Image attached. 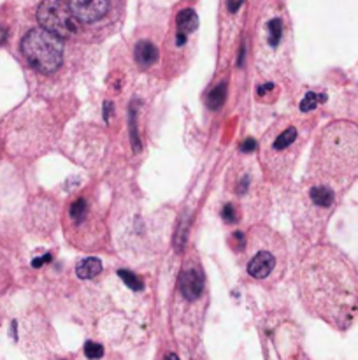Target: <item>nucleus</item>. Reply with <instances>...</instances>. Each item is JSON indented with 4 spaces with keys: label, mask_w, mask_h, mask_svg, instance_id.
Returning <instances> with one entry per match:
<instances>
[{
    "label": "nucleus",
    "mask_w": 358,
    "mask_h": 360,
    "mask_svg": "<svg viewBox=\"0 0 358 360\" xmlns=\"http://www.w3.org/2000/svg\"><path fill=\"white\" fill-rule=\"evenodd\" d=\"M244 0H227V6H228V11L230 13H235V11H239V7L243 6Z\"/></svg>",
    "instance_id": "5701e85b"
},
{
    "label": "nucleus",
    "mask_w": 358,
    "mask_h": 360,
    "mask_svg": "<svg viewBox=\"0 0 358 360\" xmlns=\"http://www.w3.org/2000/svg\"><path fill=\"white\" fill-rule=\"evenodd\" d=\"M25 60L41 74H53L63 62V42L44 28H32L21 40Z\"/></svg>",
    "instance_id": "7ed1b4c3"
},
{
    "label": "nucleus",
    "mask_w": 358,
    "mask_h": 360,
    "mask_svg": "<svg viewBox=\"0 0 358 360\" xmlns=\"http://www.w3.org/2000/svg\"><path fill=\"white\" fill-rule=\"evenodd\" d=\"M7 37H9V32H7V28L4 27V25H0V46L6 42Z\"/></svg>",
    "instance_id": "393cba45"
},
{
    "label": "nucleus",
    "mask_w": 358,
    "mask_h": 360,
    "mask_svg": "<svg viewBox=\"0 0 358 360\" xmlns=\"http://www.w3.org/2000/svg\"><path fill=\"white\" fill-rule=\"evenodd\" d=\"M232 237H234V241L237 242L235 252H243L244 244H246V237H244V234L243 232H235V234H232Z\"/></svg>",
    "instance_id": "aec40b11"
},
{
    "label": "nucleus",
    "mask_w": 358,
    "mask_h": 360,
    "mask_svg": "<svg viewBox=\"0 0 358 360\" xmlns=\"http://www.w3.org/2000/svg\"><path fill=\"white\" fill-rule=\"evenodd\" d=\"M272 90H274V84H272V83H264V84H260V86H258V97L267 95L269 92H272Z\"/></svg>",
    "instance_id": "4be33fe9"
},
{
    "label": "nucleus",
    "mask_w": 358,
    "mask_h": 360,
    "mask_svg": "<svg viewBox=\"0 0 358 360\" xmlns=\"http://www.w3.org/2000/svg\"><path fill=\"white\" fill-rule=\"evenodd\" d=\"M53 260V255L51 253H46L44 255V257H41V258H35L34 262H32V265L35 267V269H37V267H42L44 264H47V262H51Z\"/></svg>",
    "instance_id": "412c9836"
},
{
    "label": "nucleus",
    "mask_w": 358,
    "mask_h": 360,
    "mask_svg": "<svg viewBox=\"0 0 358 360\" xmlns=\"http://www.w3.org/2000/svg\"><path fill=\"white\" fill-rule=\"evenodd\" d=\"M178 286L186 301H197L204 292V276L199 269H184L179 274Z\"/></svg>",
    "instance_id": "0eeeda50"
},
{
    "label": "nucleus",
    "mask_w": 358,
    "mask_h": 360,
    "mask_svg": "<svg viewBox=\"0 0 358 360\" xmlns=\"http://www.w3.org/2000/svg\"><path fill=\"white\" fill-rule=\"evenodd\" d=\"M135 60L142 67H150L158 60V50L150 40H140L135 46Z\"/></svg>",
    "instance_id": "1a4fd4ad"
},
{
    "label": "nucleus",
    "mask_w": 358,
    "mask_h": 360,
    "mask_svg": "<svg viewBox=\"0 0 358 360\" xmlns=\"http://www.w3.org/2000/svg\"><path fill=\"white\" fill-rule=\"evenodd\" d=\"M256 148H258V144H256V141L249 137V139H246L243 144H241V148H239V149H241V151H243V153H251V151H255Z\"/></svg>",
    "instance_id": "6ab92c4d"
},
{
    "label": "nucleus",
    "mask_w": 358,
    "mask_h": 360,
    "mask_svg": "<svg viewBox=\"0 0 358 360\" xmlns=\"http://www.w3.org/2000/svg\"><path fill=\"white\" fill-rule=\"evenodd\" d=\"M276 267V257L267 250H260L248 264V274L255 280H265Z\"/></svg>",
    "instance_id": "6e6552de"
},
{
    "label": "nucleus",
    "mask_w": 358,
    "mask_h": 360,
    "mask_svg": "<svg viewBox=\"0 0 358 360\" xmlns=\"http://www.w3.org/2000/svg\"><path fill=\"white\" fill-rule=\"evenodd\" d=\"M178 34L181 35H188L199 27V18H197L195 11L193 9H183L178 14Z\"/></svg>",
    "instance_id": "9b49d317"
},
{
    "label": "nucleus",
    "mask_w": 358,
    "mask_h": 360,
    "mask_svg": "<svg viewBox=\"0 0 358 360\" xmlns=\"http://www.w3.org/2000/svg\"><path fill=\"white\" fill-rule=\"evenodd\" d=\"M225 99H227V84L220 83L218 86H214L207 95V107L211 111H218V109L223 107Z\"/></svg>",
    "instance_id": "f8f14e48"
},
{
    "label": "nucleus",
    "mask_w": 358,
    "mask_h": 360,
    "mask_svg": "<svg viewBox=\"0 0 358 360\" xmlns=\"http://www.w3.org/2000/svg\"><path fill=\"white\" fill-rule=\"evenodd\" d=\"M112 111V102H106L104 104V120L109 121V115Z\"/></svg>",
    "instance_id": "a878e982"
},
{
    "label": "nucleus",
    "mask_w": 358,
    "mask_h": 360,
    "mask_svg": "<svg viewBox=\"0 0 358 360\" xmlns=\"http://www.w3.org/2000/svg\"><path fill=\"white\" fill-rule=\"evenodd\" d=\"M130 137H132V148L137 153L140 151V143H139V133H137V123H135V111L130 109Z\"/></svg>",
    "instance_id": "f3484780"
},
{
    "label": "nucleus",
    "mask_w": 358,
    "mask_h": 360,
    "mask_svg": "<svg viewBox=\"0 0 358 360\" xmlns=\"http://www.w3.org/2000/svg\"><path fill=\"white\" fill-rule=\"evenodd\" d=\"M325 100H327V97H325V95L315 94V92H307L305 97L302 99V102H300V111H304V112L313 111V109H316L318 104L325 102Z\"/></svg>",
    "instance_id": "4468645a"
},
{
    "label": "nucleus",
    "mask_w": 358,
    "mask_h": 360,
    "mask_svg": "<svg viewBox=\"0 0 358 360\" xmlns=\"http://www.w3.org/2000/svg\"><path fill=\"white\" fill-rule=\"evenodd\" d=\"M299 286L307 309L332 325L346 327L356 313V273L337 250H313L300 265Z\"/></svg>",
    "instance_id": "f257e3e1"
},
{
    "label": "nucleus",
    "mask_w": 358,
    "mask_h": 360,
    "mask_svg": "<svg viewBox=\"0 0 358 360\" xmlns=\"http://www.w3.org/2000/svg\"><path fill=\"white\" fill-rule=\"evenodd\" d=\"M167 360H179L178 355H174V353H169L167 355Z\"/></svg>",
    "instance_id": "bb28decb"
},
{
    "label": "nucleus",
    "mask_w": 358,
    "mask_h": 360,
    "mask_svg": "<svg viewBox=\"0 0 358 360\" xmlns=\"http://www.w3.org/2000/svg\"><path fill=\"white\" fill-rule=\"evenodd\" d=\"M72 13L83 23H95L109 11V0H70Z\"/></svg>",
    "instance_id": "423d86ee"
},
{
    "label": "nucleus",
    "mask_w": 358,
    "mask_h": 360,
    "mask_svg": "<svg viewBox=\"0 0 358 360\" xmlns=\"http://www.w3.org/2000/svg\"><path fill=\"white\" fill-rule=\"evenodd\" d=\"M248 187H249V179H248V177H244V179L241 181L239 187H237V192H239L241 195H244V193H246V190H248Z\"/></svg>",
    "instance_id": "b1692460"
},
{
    "label": "nucleus",
    "mask_w": 358,
    "mask_h": 360,
    "mask_svg": "<svg viewBox=\"0 0 358 360\" xmlns=\"http://www.w3.org/2000/svg\"><path fill=\"white\" fill-rule=\"evenodd\" d=\"M315 167L320 176L344 183L358 172V128L337 121L321 132L315 149Z\"/></svg>",
    "instance_id": "f03ea898"
},
{
    "label": "nucleus",
    "mask_w": 358,
    "mask_h": 360,
    "mask_svg": "<svg viewBox=\"0 0 358 360\" xmlns=\"http://www.w3.org/2000/svg\"><path fill=\"white\" fill-rule=\"evenodd\" d=\"M297 153H299V128L295 125H287L277 130L276 125L265 139L262 162L269 167V171L279 176L283 171L292 167Z\"/></svg>",
    "instance_id": "20e7f679"
},
{
    "label": "nucleus",
    "mask_w": 358,
    "mask_h": 360,
    "mask_svg": "<svg viewBox=\"0 0 358 360\" xmlns=\"http://www.w3.org/2000/svg\"><path fill=\"white\" fill-rule=\"evenodd\" d=\"M100 271H102V262L95 257L84 258L76 267V274H78L79 280H91V278L99 276Z\"/></svg>",
    "instance_id": "9d476101"
},
{
    "label": "nucleus",
    "mask_w": 358,
    "mask_h": 360,
    "mask_svg": "<svg viewBox=\"0 0 358 360\" xmlns=\"http://www.w3.org/2000/svg\"><path fill=\"white\" fill-rule=\"evenodd\" d=\"M267 30H269V44L271 46H277L281 40V32H283V27H281V19H271L267 23Z\"/></svg>",
    "instance_id": "2eb2a0df"
},
{
    "label": "nucleus",
    "mask_w": 358,
    "mask_h": 360,
    "mask_svg": "<svg viewBox=\"0 0 358 360\" xmlns=\"http://www.w3.org/2000/svg\"><path fill=\"white\" fill-rule=\"evenodd\" d=\"M118 276L122 278L125 285L128 286L130 290H135V292H140V290L144 288V283L142 280H140L139 276H135L134 273H130V271H127V269H120L118 271Z\"/></svg>",
    "instance_id": "ddd939ff"
},
{
    "label": "nucleus",
    "mask_w": 358,
    "mask_h": 360,
    "mask_svg": "<svg viewBox=\"0 0 358 360\" xmlns=\"http://www.w3.org/2000/svg\"><path fill=\"white\" fill-rule=\"evenodd\" d=\"M221 218H223L227 223H235L237 214H235V208L232 204H227L223 209H221Z\"/></svg>",
    "instance_id": "a211bd4d"
},
{
    "label": "nucleus",
    "mask_w": 358,
    "mask_h": 360,
    "mask_svg": "<svg viewBox=\"0 0 358 360\" xmlns=\"http://www.w3.org/2000/svg\"><path fill=\"white\" fill-rule=\"evenodd\" d=\"M37 19L41 28L60 39L70 37L79 28L78 18L65 0H42L37 9Z\"/></svg>",
    "instance_id": "39448f33"
},
{
    "label": "nucleus",
    "mask_w": 358,
    "mask_h": 360,
    "mask_svg": "<svg viewBox=\"0 0 358 360\" xmlns=\"http://www.w3.org/2000/svg\"><path fill=\"white\" fill-rule=\"evenodd\" d=\"M84 355L86 358L90 360H99L104 357V346L99 345V343H93V341H88L84 345Z\"/></svg>",
    "instance_id": "dca6fc26"
}]
</instances>
